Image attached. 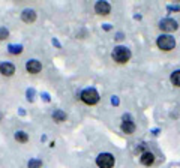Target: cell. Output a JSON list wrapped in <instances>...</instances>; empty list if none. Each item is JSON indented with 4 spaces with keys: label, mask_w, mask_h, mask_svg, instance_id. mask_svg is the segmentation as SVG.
Wrapping results in <instances>:
<instances>
[{
    "label": "cell",
    "mask_w": 180,
    "mask_h": 168,
    "mask_svg": "<svg viewBox=\"0 0 180 168\" xmlns=\"http://www.w3.org/2000/svg\"><path fill=\"white\" fill-rule=\"evenodd\" d=\"M116 39H117V41H122V39H123V33H117V35H116Z\"/></svg>",
    "instance_id": "21"
},
{
    "label": "cell",
    "mask_w": 180,
    "mask_h": 168,
    "mask_svg": "<svg viewBox=\"0 0 180 168\" xmlns=\"http://www.w3.org/2000/svg\"><path fill=\"white\" fill-rule=\"evenodd\" d=\"M53 44H54V45H56V47H57V48H60V47H62V45H60V42L57 41V39H56V38H54V39H53Z\"/></svg>",
    "instance_id": "20"
},
{
    "label": "cell",
    "mask_w": 180,
    "mask_h": 168,
    "mask_svg": "<svg viewBox=\"0 0 180 168\" xmlns=\"http://www.w3.org/2000/svg\"><path fill=\"white\" fill-rule=\"evenodd\" d=\"M177 27H179V24H177V21L173 20V18H164V20L159 23V29H161L162 32H167V33L177 30Z\"/></svg>",
    "instance_id": "5"
},
{
    "label": "cell",
    "mask_w": 180,
    "mask_h": 168,
    "mask_svg": "<svg viewBox=\"0 0 180 168\" xmlns=\"http://www.w3.org/2000/svg\"><path fill=\"white\" fill-rule=\"evenodd\" d=\"M156 45L159 47V50H164V51H170L176 47V39L171 36V35H161L156 41Z\"/></svg>",
    "instance_id": "2"
},
{
    "label": "cell",
    "mask_w": 180,
    "mask_h": 168,
    "mask_svg": "<svg viewBox=\"0 0 180 168\" xmlns=\"http://www.w3.org/2000/svg\"><path fill=\"white\" fill-rule=\"evenodd\" d=\"M27 167L29 168H41L42 167V161H39V159H30L29 164H27Z\"/></svg>",
    "instance_id": "16"
},
{
    "label": "cell",
    "mask_w": 180,
    "mask_h": 168,
    "mask_svg": "<svg viewBox=\"0 0 180 168\" xmlns=\"http://www.w3.org/2000/svg\"><path fill=\"white\" fill-rule=\"evenodd\" d=\"M170 81L173 83V86L176 87H180V71H174L170 77Z\"/></svg>",
    "instance_id": "14"
},
{
    "label": "cell",
    "mask_w": 180,
    "mask_h": 168,
    "mask_svg": "<svg viewBox=\"0 0 180 168\" xmlns=\"http://www.w3.org/2000/svg\"><path fill=\"white\" fill-rule=\"evenodd\" d=\"M42 98H44V101H45V102H50V96H48L47 93H44V95H42Z\"/></svg>",
    "instance_id": "24"
},
{
    "label": "cell",
    "mask_w": 180,
    "mask_h": 168,
    "mask_svg": "<svg viewBox=\"0 0 180 168\" xmlns=\"http://www.w3.org/2000/svg\"><path fill=\"white\" fill-rule=\"evenodd\" d=\"M8 36H9V32H8V29L0 26V41H5V39H8Z\"/></svg>",
    "instance_id": "17"
},
{
    "label": "cell",
    "mask_w": 180,
    "mask_h": 168,
    "mask_svg": "<svg viewBox=\"0 0 180 168\" xmlns=\"http://www.w3.org/2000/svg\"><path fill=\"white\" fill-rule=\"evenodd\" d=\"M140 162H141L144 167H150V165L155 164V155H153L152 152L146 150L144 153H141V156H140Z\"/></svg>",
    "instance_id": "6"
},
{
    "label": "cell",
    "mask_w": 180,
    "mask_h": 168,
    "mask_svg": "<svg viewBox=\"0 0 180 168\" xmlns=\"http://www.w3.org/2000/svg\"><path fill=\"white\" fill-rule=\"evenodd\" d=\"M95 11H96V14H99V15H108L110 11H111V6H110L108 2H98V3L95 5Z\"/></svg>",
    "instance_id": "7"
},
{
    "label": "cell",
    "mask_w": 180,
    "mask_h": 168,
    "mask_svg": "<svg viewBox=\"0 0 180 168\" xmlns=\"http://www.w3.org/2000/svg\"><path fill=\"white\" fill-rule=\"evenodd\" d=\"M122 131H123L125 134H128V135L134 134V132H135L134 122H132V120H125V122L122 123Z\"/></svg>",
    "instance_id": "11"
},
{
    "label": "cell",
    "mask_w": 180,
    "mask_h": 168,
    "mask_svg": "<svg viewBox=\"0 0 180 168\" xmlns=\"http://www.w3.org/2000/svg\"><path fill=\"white\" fill-rule=\"evenodd\" d=\"M0 120H2V116H0Z\"/></svg>",
    "instance_id": "26"
},
{
    "label": "cell",
    "mask_w": 180,
    "mask_h": 168,
    "mask_svg": "<svg viewBox=\"0 0 180 168\" xmlns=\"http://www.w3.org/2000/svg\"><path fill=\"white\" fill-rule=\"evenodd\" d=\"M170 11H180V6H170Z\"/></svg>",
    "instance_id": "22"
},
{
    "label": "cell",
    "mask_w": 180,
    "mask_h": 168,
    "mask_svg": "<svg viewBox=\"0 0 180 168\" xmlns=\"http://www.w3.org/2000/svg\"><path fill=\"white\" fill-rule=\"evenodd\" d=\"M9 53L11 54H21L23 53V47L21 45H9Z\"/></svg>",
    "instance_id": "15"
},
{
    "label": "cell",
    "mask_w": 180,
    "mask_h": 168,
    "mask_svg": "<svg viewBox=\"0 0 180 168\" xmlns=\"http://www.w3.org/2000/svg\"><path fill=\"white\" fill-rule=\"evenodd\" d=\"M26 69H27L29 74H38V72H41L42 65H41V62H38V60H29V62L26 63Z\"/></svg>",
    "instance_id": "8"
},
{
    "label": "cell",
    "mask_w": 180,
    "mask_h": 168,
    "mask_svg": "<svg viewBox=\"0 0 180 168\" xmlns=\"http://www.w3.org/2000/svg\"><path fill=\"white\" fill-rule=\"evenodd\" d=\"M0 74L5 75V77H11V75L15 74V66L9 62H5V63L0 65Z\"/></svg>",
    "instance_id": "9"
},
{
    "label": "cell",
    "mask_w": 180,
    "mask_h": 168,
    "mask_svg": "<svg viewBox=\"0 0 180 168\" xmlns=\"http://www.w3.org/2000/svg\"><path fill=\"white\" fill-rule=\"evenodd\" d=\"M111 56H113L114 62H117V63H126L131 59V50L120 45V47H116L113 50V54Z\"/></svg>",
    "instance_id": "1"
},
{
    "label": "cell",
    "mask_w": 180,
    "mask_h": 168,
    "mask_svg": "<svg viewBox=\"0 0 180 168\" xmlns=\"http://www.w3.org/2000/svg\"><path fill=\"white\" fill-rule=\"evenodd\" d=\"M53 119H54L56 123H62V122L66 120V113L62 111V110H56L54 114H53Z\"/></svg>",
    "instance_id": "12"
},
{
    "label": "cell",
    "mask_w": 180,
    "mask_h": 168,
    "mask_svg": "<svg viewBox=\"0 0 180 168\" xmlns=\"http://www.w3.org/2000/svg\"><path fill=\"white\" fill-rule=\"evenodd\" d=\"M21 18L24 23H33L36 20V12L33 9H24L21 14Z\"/></svg>",
    "instance_id": "10"
},
{
    "label": "cell",
    "mask_w": 180,
    "mask_h": 168,
    "mask_svg": "<svg viewBox=\"0 0 180 168\" xmlns=\"http://www.w3.org/2000/svg\"><path fill=\"white\" fill-rule=\"evenodd\" d=\"M15 140L18 143H27L29 141V135L24 131H18V132H15Z\"/></svg>",
    "instance_id": "13"
},
{
    "label": "cell",
    "mask_w": 180,
    "mask_h": 168,
    "mask_svg": "<svg viewBox=\"0 0 180 168\" xmlns=\"http://www.w3.org/2000/svg\"><path fill=\"white\" fill-rule=\"evenodd\" d=\"M111 104L117 107V105L120 104V101H119V98H117V96H113V98H111Z\"/></svg>",
    "instance_id": "19"
},
{
    "label": "cell",
    "mask_w": 180,
    "mask_h": 168,
    "mask_svg": "<svg viewBox=\"0 0 180 168\" xmlns=\"http://www.w3.org/2000/svg\"><path fill=\"white\" fill-rule=\"evenodd\" d=\"M33 99H35V90H33V89H29V90H27V101L32 102Z\"/></svg>",
    "instance_id": "18"
},
{
    "label": "cell",
    "mask_w": 180,
    "mask_h": 168,
    "mask_svg": "<svg viewBox=\"0 0 180 168\" xmlns=\"http://www.w3.org/2000/svg\"><path fill=\"white\" fill-rule=\"evenodd\" d=\"M81 101L87 105H95L99 102V93L95 89H86L81 93Z\"/></svg>",
    "instance_id": "4"
},
{
    "label": "cell",
    "mask_w": 180,
    "mask_h": 168,
    "mask_svg": "<svg viewBox=\"0 0 180 168\" xmlns=\"http://www.w3.org/2000/svg\"><path fill=\"white\" fill-rule=\"evenodd\" d=\"M104 30H107V32L111 30V26H110V24H104Z\"/></svg>",
    "instance_id": "25"
},
{
    "label": "cell",
    "mask_w": 180,
    "mask_h": 168,
    "mask_svg": "<svg viewBox=\"0 0 180 168\" xmlns=\"http://www.w3.org/2000/svg\"><path fill=\"white\" fill-rule=\"evenodd\" d=\"M116 164V159L111 153H101L96 158V165L99 168H113Z\"/></svg>",
    "instance_id": "3"
},
{
    "label": "cell",
    "mask_w": 180,
    "mask_h": 168,
    "mask_svg": "<svg viewBox=\"0 0 180 168\" xmlns=\"http://www.w3.org/2000/svg\"><path fill=\"white\" fill-rule=\"evenodd\" d=\"M125 120H132V117H131L129 114H125V116H123V122H125Z\"/></svg>",
    "instance_id": "23"
}]
</instances>
